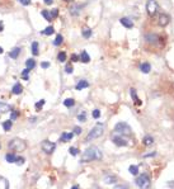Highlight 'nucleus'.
<instances>
[{
  "label": "nucleus",
  "mask_w": 174,
  "mask_h": 189,
  "mask_svg": "<svg viewBox=\"0 0 174 189\" xmlns=\"http://www.w3.org/2000/svg\"><path fill=\"white\" fill-rule=\"evenodd\" d=\"M102 157H103L102 151L97 147V146H92V147H88L83 152L80 162H89V161H93V160H100Z\"/></svg>",
  "instance_id": "f257e3e1"
},
{
  "label": "nucleus",
  "mask_w": 174,
  "mask_h": 189,
  "mask_svg": "<svg viewBox=\"0 0 174 189\" xmlns=\"http://www.w3.org/2000/svg\"><path fill=\"white\" fill-rule=\"evenodd\" d=\"M8 147H9L12 151H17V152H22L27 149V144L20 140V138H13L8 142Z\"/></svg>",
  "instance_id": "f03ea898"
},
{
  "label": "nucleus",
  "mask_w": 174,
  "mask_h": 189,
  "mask_svg": "<svg viewBox=\"0 0 174 189\" xmlns=\"http://www.w3.org/2000/svg\"><path fill=\"white\" fill-rule=\"evenodd\" d=\"M103 132H104V127H103V124H102V123L95 124L94 127H93V128L90 129V132L88 133V136H87V141L95 140V138L100 137L102 135H103Z\"/></svg>",
  "instance_id": "7ed1b4c3"
},
{
  "label": "nucleus",
  "mask_w": 174,
  "mask_h": 189,
  "mask_svg": "<svg viewBox=\"0 0 174 189\" xmlns=\"http://www.w3.org/2000/svg\"><path fill=\"white\" fill-rule=\"evenodd\" d=\"M114 132L120 133L122 136H131L132 135V129L126 122H118V123L114 126Z\"/></svg>",
  "instance_id": "20e7f679"
},
{
  "label": "nucleus",
  "mask_w": 174,
  "mask_h": 189,
  "mask_svg": "<svg viewBox=\"0 0 174 189\" xmlns=\"http://www.w3.org/2000/svg\"><path fill=\"white\" fill-rule=\"evenodd\" d=\"M135 184H136L140 189H147L151 184V180L146 174H142V175H139L137 178L135 179Z\"/></svg>",
  "instance_id": "39448f33"
},
{
  "label": "nucleus",
  "mask_w": 174,
  "mask_h": 189,
  "mask_svg": "<svg viewBox=\"0 0 174 189\" xmlns=\"http://www.w3.org/2000/svg\"><path fill=\"white\" fill-rule=\"evenodd\" d=\"M41 149H42V151L43 152H46V154H52L53 151H55V149H56V144L55 142H52V141H48V140H45V141H42V144H41Z\"/></svg>",
  "instance_id": "423d86ee"
},
{
  "label": "nucleus",
  "mask_w": 174,
  "mask_h": 189,
  "mask_svg": "<svg viewBox=\"0 0 174 189\" xmlns=\"http://www.w3.org/2000/svg\"><path fill=\"white\" fill-rule=\"evenodd\" d=\"M112 141L114 142V145H117V146H129V140H126L125 136H122L117 132H114L112 135Z\"/></svg>",
  "instance_id": "0eeeda50"
},
{
  "label": "nucleus",
  "mask_w": 174,
  "mask_h": 189,
  "mask_svg": "<svg viewBox=\"0 0 174 189\" xmlns=\"http://www.w3.org/2000/svg\"><path fill=\"white\" fill-rule=\"evenodd\" d=\"M146 10H147V14L154 17L156 14V11H158V3L155 0H149L146 4Z\"/></svg>",
  "instance_id": "6e6552de"
},
{
  "label": "nucleus",
  "mask_w": 174,
  "mask_h": 189,
  "mask_svg": "<svg viewBox=\"0 0 174 189\" xmlns=\"http://www.w3.org/2000/svg\"><path fill=\"white\" fill-rule=\"evenodd\" d=\"M169 20H170V18H169L168 14H160L159 15V26L165 27L169 23Z\"/></svg>",
  "instance_id": "1a4fd4ad"
},
{
  "label": "nucleus",
  "mask_w": 174,
  "mask_h": 189,
  "mask_svg": "<svg viewBox=\"0 0 174 189\" xmlns=\"http://www.w3.org/2000/svg\"><path fill=\"white\" fill-rule=\"evenodd\" d=\"M73 137H74V132H64L61 135V137H60V140L62 142H67V141L73 140Z\"/></svg>",
  "instance_id": "9d476101"
},
{
  "label": "nucleus",
  "mask_w": 174,
  "mask_h": 189,
  "mask_svg": "<svg viewBox=\"0 0 174 189\" xmlns=\"http://www.w3.org/2000/svg\"><path fill=\"white\" fill-rule=\"evenodd\" d=\"M22 90H23V88H22V85H20L19 83L14 84V85H13V88H12V93L14 94V95H19L20 93H22Z\"/></svg>",
  "instance_id": "9b49d317"
},
{
  "label": "nucleus",
  "mask_w": 174,
  "mask_h": 189,
  "mask_svg": "<svg viewBox=\"0 0 174 189\" xmlns=\"http://www.w3.org/2000/svg\"><path fill=\"white\" fill-rule=\"evenodd\" d=\"M120 23H121L123 27H126V28H132V27H134L132 20H130L129 18H121V19H120Z\"/></svg>",
  "instance_id": "f8f14e48"
},
{
  "label": "nucleus",
  "mask_w": 174,
  "mask_h": 189,
  "mask_svg": "<svg viewBox=\"0 0 174 189\" xmlns=\"http://www.w3.org/2000/svg\"><path fill=\"white\" fill-rule=\"evenodd\" d=\"M79 61L84 62V64H88V62L90 61V57H89L87 51H82V53H80V56H79Z\"/></svg>",
  "instance_id": "ddd939ff"
},
{
  "label": "nucleus",
  "mask_w": 174,
  "mask_h": 189,
  "mask_svg": "<svg viewBox=\"0 0 174 189\" xmlns=\"http://www.w3.org/2000/svg\"><path fill=\"white\" fill-rule=\"evenodd\" d=\"M80 10H82V5H78V4H75L70 8V13L71 15H79L80 14Z\"/></svg>",
  "instance_id": "4468645a"
},
{
  "label": "nucleus",
  "mask_w": 174,
  "mask_h": 189,
  "mask_svg": "<svg viewBox=\"0 0 174 189\" xmlns=\"http://www.w3.org/2000/svg\"><path fill=\"white\" fill-rule=\"evenodd\" d=\"M89 86V83L87 80H80L78 84H76V86H75V89L76 90H82V89H85V88Z\"/></svg>",
  "instance_id": "2eb2a0df"
},
{
  "label": "nucleus",
  "mask_w": 174,
  "mask_h": 189,
  "mask_svg": "<svg viewBox=\"0 0 174 189\" xmlns=\"http://www.w3.org/2000/svg\"><path fill=\"white\" fill-rule=\"evenodd\" d=\"M12 127H13V121H12V119H8V121H4V122H3V129H4L5 132L10 131Z\"/></svg>",
  "instance_id": "dca6fc26"
},
{
  "label": "nucleus",
  "mask_w": 174,
  "mask_h": 189,
  "mask_svg": "<svg viewBox=\"0 0 174 189\" xmlns=\"http://www.w3.org/2000/svg\"><path fill=\"white\" fill-rule=\"evenodd\" d=\"M117 182V178L114 175H105L104 176V183L105 184H114Z\"/></svg>",
  "instance_id": "f3484780"
},
{
  "label": "nucleus",
  "mask_w": 174,
  "mask_h": 189,
  "mask_svg": "<svg viewBox=\"0 0 174 189\" xmlns=\"http://www.w3.org/2000/svg\"><path fill=\"white\" fill-rule=\"evenodd\" d=\"M131 98H132L134 100H135V103H136L137 104V106H141V100H140L139 98H137V94H136V90H135V89H132V88H131Z\"/></svg>",
  "instance_id": "a211bd4d"
},
{
  "label": "nucleus",
  "mask_w": 174,
  "mask_h": 189,
  "mask_svg": "<svg viewBox=\"0 0 174 189\" xmlns=\"http://www.w3.org/2000/svg\"><path fill=\"white\" fill-rule=\"evenodd\" d=\"M150 64H147V62H144V64L140 65V70L142 71L144 74H149L150 73Z\"/></svg>",
  "instance_id": "6ab92c4d"
},
{
  "label": "nucleus",
  "mask_w": 174,
  "mask_h": 189,
  "mask_svg": "<svg viewBox=\"0 0 174 189\" xmlns=\"http://www.w3.org/2000/svg\"><path fill=\"white\" fill-rule=\"evenodd\" d=\"M10 106L9 104H6V103H3V102H0V113H8L10 111Z\"/></svg>",
  "instance_id": "aec40b11"
},
{
  "label": "nucleus",
  "mask_w": 174,
  "mask_h": 189,
  "mask_svg": "<svg viewBox=\"0 0 174 189\" xmlns=\"http://www.w3.org/2000/svg\"><path fill=\"white\" fill-rule=\"evenodd\" d=\"M19 53H20V48L19 47H14L12 50V51L9 52V57H12V58H17L19 56Z\"/></svg>",
  "instance_id": "412c9836"
},
{
  "label": "nucleus",
  "mask_w": 174,
  "mask_h": 189,
  "mask_svg": "<svg viewBox=\"0 0 174 189\" xmlns=\"http://www.w3.org/2000/svg\"><path fill=\"white\" fill-rule=\"evenodd\" d=\"M15 154L14 152H8L6 155H5V160H6V162H15Z\"/></svg>",
  "instance_id": "4be33fe9"
},
{
  "label": "nucleus",
  "mask_w": 174,
  "mask_h": 189,
  "mask_svg": "<svg viewBox=\"0 0 174 189\" xmlns=\"http://www.w3.org/2000/svg\"><path fill=\"white\" fill-rule=\"evenodd\" d=\"M0 189H9V183L3 176H0Z\"/></svg>",
  "instance_id": "5701e85b"
},
{
  "label": "nucleus",
  "mask_w": 174,
  "mask_h": 189,
  "mask_svg": "<svg viewBox=\"0 0 174 189\" xmlns=\"http://www.w3.org/2000/svg\"><path fill=\"white\" fill-rule=\"evenodd\" d=\"M142 144L145 146H150V145L154 144V138H152L151 136H145L144 140H142Z\"/></svg>",
  "instance_id": "b1692460"
},
{
  "label": "nucleus",
  "mask_w": 174,
  "mask_h": 189,
  "mask_svg": "<svg viewBox=\"0 0 174 189\" xmlns=\"http://www.w3.org/2000/svg\"><path fill=\"white\" fill-rule=\"evenodd\" d=\"M25 66H27V69L32 70V69L36 66V61H35V58H28V60L25 61Z\"/></svg>",
  "instance_id": "393cba45"
},
{
  "label": "nucleus",
  "mask_w": 174,
  "mask_h": 189,
  "mask_svg": "<svg viewBox=\"0 0 174 189\" xmlns=\"http://www.w3.org/2000/svg\"><path fill=\"white\" fill-rule=\"evenodd\" d=\"M129 171H130L131 175H135V176H136V175L139 174V166H137V165H130Z\"/></svg>",
  "instance_id": "a878e982"
},
{
  "label": "nucleus",
  "mask_w": 174,
  "mask_h": 189,
  "mask_svg": "<svg viewBox=\"0 0 174 189\" xmlns=\"http://www.w3.org/2000/svg\"><path fill=\"white\" fill-rule=\"evenodd\" d=\"M74 104H75V100H74L73 98H67V99H65V100H64V106H65V107H67V108L73 107Z\"/></svg>",
  "instance_id": "bb28decb"
},
{
  "label": "nucleus",
  "mask_w": 174,
  "mask_h": 189,
  "mask_svg": "<svg viewBox=\"0 0 174 189\" xmlns=\"http://www.w3.org/2000/svg\"><path fill=\"white\" fill-rule=\"evenodd\" d=\"M146 40H147V42H150V43H155V42L159 40V37L156 36V34H147L146 36Z\"/></svg>",
  "instance_id": "cd10ccee"
},
{
  "label": "nucleus",
  "mask_w": 174,
  "mask_h": 189,
  "mask_svg": "<svg viewBox=\"0 0 174 189\" xmlns=\"http://www.w3.org/2000/svg\"><path fill=\"white\" fill-rule=\"evenodd\" d=\"M82 33H83L84 38H89V37H92V29L90 28H84L82 31Z\"/></svg>",
  "instance_id": "c85d7f7f"
},
{
  "label": "nucleus",
  "mask_w": 174,
  "mask_h": 189,
  "mask_svg": "<svg viewBox=\"0 0 174 189\" xmlns=\"http://www.w3.org/2000/svg\"><path fill=\"white\" fill-rule=\"evenodd\" d=\"M41 14H42V17H43L46 20H47V22H51V20H52V18H51V14H50L48 10H42Z\"/></svg>",
  "instance_id": "c756f323"
},
{
  "label": "nucleus",
  "mask_w": 174,
  "mask_h": 189,
  "mask_svg": "<svg viewBox=\"0 0 174 189\" xmlns=\"http://www.w3.org/2000/svg\"><path fill=\"white\" fill-rule=\"evenodd\" d=\"M53 32H55V29H53L52 26H51V27H47V28H46L45 31H42V34H45V36H51Z\"/></svg>",
  "instance_id": "7c9ffc66"
},
{
  "label": "nucleus",
  "mask_w": 174,
  "mask_h": 189,
  "mask_svg": "<svg viewBox=\"0 0 174 189\" xmlns=\"http://www.w3.org/2000/svg\"><path fill=\"white\" fill-rule=\"evenodd\" d=\"M32 53L35 55V56H37V55H38V43H37V42H33V43H32Z\"/></svg>",
  "instance_id": "2f4dec72"
},
{
  "label": "nucleus",
  "mask_w": 174,
  "mask_h": 189,
  "mask_svg": "<svg viewBox=\"0 0 174 189\" xmlns=\"http://www.w3.org/2000/svg\"><path fill=\"white\" fill-rule=\"evenodd\" d=\"M79 149H76V147H70L69 149V154L71 155V156H76V155H79Z\"/></svg>",
  "instance_id": "473e14b6"
},
{
  "label": "nucleus",
  "mask_w": 174,
  "mask_h": 189,
  "mask_svg": "<svg viewBox=\"0 0 174 189\" xmlns=\"http://www.w3.org/2000/svg\"><path fill=\"white\" fill-rule=\"evenodd\" d=\"M45 103H46V100H45V99H41L40 102H37V103L35 104V107H36V109H37V111H40V109L45 106Z\"/></svg>",
  "instance_id": "72a5a7b5"
},
{
  "label": "nucleus",
  "mask_w": 174,
  "mask_h": 189,
  "mask_svg": "<svg viewBox=\"0 0 174 189\" xmlns=\"http://www.w3.org/2000/svg\"><path fill=\"white\" fill-rule=\"evenodd\" d=\"M62 41H64L62 36H61V34H58V36L56 37V40L53 41V45H55V46H60V45L62 43Z\"/></svg>",
  "instance_id": "f704fd0d"
},
{
  "label": "nucleus",
  "mask_w": 174,
  "mask_h": 189,
  "mask_svg": "<svg viewBox=\"0 0 174 189\" xmlns=\"http://www.w3.org/2000/svg\"><path fill=\"white\" fill-rule=\"evenodd\" d=\"M57 60L60 62H65L66 61V53L65 52H60L58 53V56H57Z\"/></svg>",
  "instance_id": "c9c22d12"
},
{
  "label": "nucleus",
  "mask_w": 174,
  "mask_h": 189,
  "mask_svg": "<svg viewBox=\"0 0 174 189\" xmlns=\"http://www.w3.org/2000/svg\"><path fill=\"white\" fill-rule=\"evenodd\" d=\"M18 117H19V112L18 111H12L10 112V119L12 121H15Z\"/></svg>",
  "instance_id": "e433bc0d"
},
{
  "label": "nucleus",
  "mask_w": 174,
  "mask_h": 189,
  "mask_svg": "<svg viewBox=\"0 0 174 189\" xmlns=\"http://www.w3.org/2000/svg\"><path fill=\"white\" fill-rule=\"evenodd\" d=\"M24 161H25V159H24V157H22V156H17V157H15V162H14V164H17V165H23Z\"/></svg>",
  "instance_id": "4c0bfd02"
},
{
  "label": "nucleus",
  "mask_w": 174,
  "mask_h": 189,
  "mask_svg": "<svg viewBox=\"0 0 174 189\" xmlns=\"http://www.w3.org/2000/svg\"><path fill=\"white\" fill-rule=\"evenodd\" d=\"M78 119L80 122H85L87 121V114H85V112H82L80 114H78Z\"/></svg>",
  "instance_id": "58836bf2"
},
{
  "label": "nucleus",
  "mask_w": 174,
  "mask_h": 189,
  "mask_svg": "<svg viewBox=\"0 0 174 189\" xmlns=\"http://www.w3.org/2000/svg\"><path fill=\"white\" fill-rule=\"evenodd\" d=\"M92 116H93V118H95V119H98L99 117H100V111L99 109H94L92 113Z\"/></svg>",
  "instance_id": "ea45409f"
},
{
  "label": "nucleus",
  "mask_w": 174,
  "mask_h": 189,
  "mask_svg": "<svg viewBox=\"0 0 174 189\" xmlns=\"http://www.w3.org/2000/svg\"><path fill=\"white\" fill-rule=\"evenodd\" d=\"M31 73V70L29 69H25V70H23V73H22V78L24 79V80H28V74Z\"/></svg>",
  "instance_id": "a19ab883"
},
{
  "label": "nucleus",
  "mask_w": 174,
  "mask_h": 189,
  "mask_svg": "<svg viewBox=\"0 0 174 189\" xmlns=\"http://www.w3.org/2000/svg\"><path fill=\"white\" fill-rule=\"evenodd\" d=\"M114 189H130L129 184H120V185H114Z\"/></svg>",
  "instance_id": "79ce46f5"
},
{
  "label": "nucleus",
  "mask_w": 174,
  "mask_h": 189,
  "mask_svg": "<svg viewBox=\"0 0 174 189\" xmlns=\"http://www.w3.org/2000/svg\"><path fill=\"white\" fill-rule=\"evenodd\" d=\"M50 14H51V18H56V17L58 15V9H52V10H51L50 11Z\"/></svg>",
  "instance_id": "37998d69"
},
{
  "label": "nucleus",
  "mask_w": 174,
  "mask_h": 189,
  "mask_svg": "<svg viewBox=\"0 0 174 189\" xmlns=\"http://www.w3.org/2000/svg\"><path fill=\"white\" fill-rule=\"evenodd\" d=\"M73 132H74V135H80V133H82V127H79V126H75L74 129H73Z\"/></svg>",
  "instance_id": "c03bdc74"
},
{
  "label": "nucleus",
  "mask_w": 174,
  "mask_h": 189,
  "mask_svg": "<svg viewBox=\"0 0 174 189\" xmlns=\"http://www.w3.org/2000/svg\"><path fill=\"white\" fill-rule=\"evenodd\" d=\"M65 71H66V74H73L74 69H73V66H71V64L66 65V68H65Z\"/></svg>",
  "instance_id": "a18cd8bd"
},
{
  "label": "nucleus",
  "mask_w": 174,
  "mask_h": 189,
  "mask_svg": "<svg viewBox=\"0 0 174 189\" xmlns=\"http://www.w3.org/2000/svg\"><path fill=\"white\" fill-rule=\"evenodd\" d=\"M155 155H156V152H155V151H152V152H150V154H145V155H144V157H154L155 156Z\"/></svg>",
  "instance_id": "49530a36"
},
{
  "label": "nucleus",
  "mask_w": 174,
  "mask_h": 189,
  "mask_svg": "<svg viewBox=\"0 0 174 189\" xmlns=\"http://www.w3.org/2000/svg\"><path fill=\"white\" fill-rule=\"evenodd\" d=\"M19 3L23 4L24 6H27V5H29V4H31V0H19Z\"/></svg>",
  "instance_id": "de8ad7c7"
},
{
  "label": "nucleus",
  "mask_w": 174,
  "mask_h": 189,
  "mask_svg": "<svg viewBox=\"0 0 174 189\" xmlns=\"http://www.w3.org/2000/svg\"><path fill=\"white\" fill-rule=\"evenodd\" d=\"M41 66H42L43 69H48V68H50V62H42Z\"/></svg>",
  "instance_id": "09e8293b"
},
{
  "label": "nucleus",
  "mask_w": 174,
  "mask_h": 189,
  "mask_svg": "<svg viewBox=\"0 0 174 189\" xmlns=\"http://www.w3.org/2000/svg\"><path fill=\"white\" fill-rule=\"evenodd\" d=\"M71 60H73L74 62L79 61V56H78V55H73V56H71Z\"/></svg>",
  "instance_id": "8fccbe9b"
},
{
  "label": "nucleus",
  "mask_w": 174,
  "mask_h": 189,
  "mask_svg": "<svg viewBox=\"0 0 174 189\" xmlns=\"http://www.w3.org/2000/svg\"><path fill=\"white\" fill-rule=\"evenodd\" d=\"M36 121H37V117H31V118H29V122H31V123H35Z\"/></svg>",
  "instance_id": "3c124183"
},
{
  "label": "nucleus",
  "mask_w": 174,
  "mask_h": 189,
  "mask_svg": "<svg viewBox=\"0 0 174 189\" xmlns=\"http://www.w3.org/2000/svg\"><path fill=\"white\" fill-rule=\"evenodd\" d=\"M45 4H47V5H50V4H52L53 3V0H43Z\"/></svg>",
  "instance_id": "603ef678"
},
{
  "label": "nucleus",
  "mask_w": 174,
  "mask_h": 189,
  "mask_svg": "<svg viewBox=\"0 0 174 189\" xmlns=\"http://www.w3.org/2000/svg\"><path fill=\"white\" fill-rule=\"evenodd\" d=\"M168 185L174 189V182H168Z\"/></svg>",
  "instance_id": "864d4df0"
},
{
  "label": "nucleus",
  "mask_w": 174,
  "mask_h": 189,
  "mask_svg": "<svg viewBox=\"0 0 174 189\" xmlns=\"http://www.w3.org/2000/svg\"><path fill=\"white\" fill-rule=\"evenodd\" d=\"M71 189H80L78 185H74V187H71Z\"/></svg>",
  "instance_id": "5fc2aeb1"
},
{
  "label": "nucleus",
  "mask_w": 174,
  "mask_h": 189,
  "mask_svg": "<svg viewBox=\"0 0 174 189\" xmlns=\"http://www.w3.org/2000/svg\"><path fill=\"white\" fill-rule=\"evenodd\" d=\"M3 31V23H0V32Z\"/></svg>",
  "instance_id": "6e6d98bb"
},
{
  "label": "nucleus",
  "mask_w": 174,
  "mask_h": 189,
  "mask_svg": "<svg viewBox=\"0 0 174 189\" xmlns=\"http://www.w3.org/2000/svg\"><path fill=\"white\" fill-rule=\"evenodd\" d=\"M3 51H4V50H3V47H0V53H3Z\"/></svg>",
  "instance_id": "4d7b16f0"
},
{
  "label": "nucleus",
  "mask_w": 174,
  "mask_h": 189,
  "mask_svg": "<svg viewBox=\"0 0 174 189\" xmlns=\"http://www.w3.org/2000/svg\"><path fill=\"white\" fill-rule=\"evenodd\" d=\"M64 1H71V0H64Z\"/></svg>",
  "instance_id": "13d9d810"
},
{
  "label": "nucleus",
  "mask_w": 174,
  "mask_h": 189,
  "mask_svg": "<svg viewBox=\"0 0 174 189\" xmlns=\"http://www.w3.org/2000/svg\"><path fill=\"white\" fill-rule=\"evenodd\" d=\"M0 147H1V145H0Z\"/></svg>",
  "instance_id": "bf43d9fd"
}]
</instances>
